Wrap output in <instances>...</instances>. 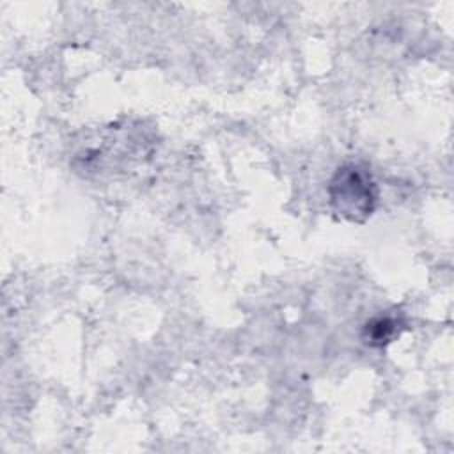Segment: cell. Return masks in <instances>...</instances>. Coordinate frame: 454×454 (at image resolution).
<instances>
[{"instance_id": "6da1fadb", "label": "cell", "mask_w": 454, "mask_h": 454, "mask_svg": "<svg viewBox=\"0 0 454 454\" xmlns=\"http://www.w3.org/2000/svg\"><path fill=\"white\" fill-rule=\"evenodd\" d=\"M328 197L337 215L351 222H364L376 207L378 190L365 168L348 163L333 174L328 184Z\"/></svg>"}, {"instance_id": "7a4b0ae2", "label": "cell", "mask_w": 454, "mask_h": 454, "mask_svg": "<svg viewBox=\"0 0 454 454\" xmlns=\"http://www.w3.org/2000/svg\"><path fill=\"white\" fill-rule=\"evenodd\" d=\"M397 321L388 316L374 317L365 325V340L371 346H383L397 333Z\"/></svg>"}]
</instances>
